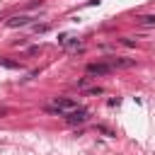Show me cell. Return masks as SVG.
Wrapping results in <instances>:
<instances>
[{"label":"cell","mask_w":155,"mask_h":155,"mask_svg":"<svg viewBox=\"0 0 155 155\" xmlns=\"http://www.w3.org/2000/svg\"><path fill=\"white\" fill-rule=\"evenodd\" d=\"M73 109H78V102H75V99H68V97H56V99H53V104H48V107H46V111L58 114V116H65V114H68V111H73Z\"/></svg>","instance_id":"6da1fadb"},{"label":"cell","mask_w":155,"mask_h":155,"mask_svg":"<svg viewBox=\"0 0 155 155\" xmlns=\"http://www.w3.org/2000/svg\"><path fill=\"white\" fill-rule=\"evenodd\" d=\"M68 124H85L87 119H90V111L87 109H82V107H78V109H73V111H68L65 116H63Z\"/></svg>","instance_id":"7a4b0ae2"},{"label":"cell","mask_w":155,"mask_h":155,"mask_svg":"<svg viewBox=\"0 0 155 155\" xmlns=\"http://www.w3.org/2000/svg\"><path fill=\"white\" fill-rule=\"evenodd\" d=\"M31 22H34L31 15H15V17L7 19V27H10V29H17V27H27V24H31Z\"/></svg>","instance_id":"3957f363"},{"label":"cell","mask_w":155,"mask_h":155,"mask_svg":"<svg viewBox=\"0 0 155 155\" xmlns=\"http://www.w3.org/2000/svg\"><path fill=\"white\" fill-rule=\"evenodd\" d=\"M114 68L109 63H90L87 65V75H109Z\"/></svg>","instance_id":"277c9868"},{"label":"cell","mask_w":155,"mask_h":155,"mask_svg":"<svg viewBox=\"0 0 155 155\" xmlns=\"http://www.w3.org/2000/svg\"><path fill=\"white\" fill-rule=\"evenodd\" d=\"M109 65L111 68H133L136 61H131V58H109Z\"/></svg>","instance_id":"5b68a950"},{"label":"cell","mask_w":155,"mask_h":155,"mask_svg":"<svg viewBox=\"0 0 155 155\" xmlns=\"http://www.w3.org/2000/svg\"><path fill=\"white\" fill-rule=\"evenodd\" d=\"M0 65H2V68H10V70H19V68H22V63L7 61V58H2V56H0Z\"/></svg>","instance_id":"8992f818"},{"label":"cell","mask_w":155,"mask_h":155,"mask_svg":"<svg viewBox=\"0 0 155 155\" xmlns=\"http://www.w3.org/2000/svg\"><path fill=\"white\" fill-rule=\"evenodd\" d=\"M34 31L36 34H46L48 31V24H34Z\"/></svg>","instance_id":"52a82bcc"},{"label":"cell","mask_w":155,"mask_h":155,"mask_svg":"<svg viewBox=\"0 0 155 155\" xmlns=\"http://www.w3.org/2000/svg\"><path fill=\"white\" fill-rule=\"evenodd\" d=\"M97 131H99V133H104V136H109V138H111V136H116V133H114L111 128H107V126H97Z\"/></svg>","instance_id":"ba28073f"},{"label":"cell","mask_w":155,"mask_h":155,"mask_svg":"<svg viewBox=\"0 0 155 155\" xmlns=\"http://www.w3.org/2000/svg\"><path fill=\"white\" fill-rule=\"evenodd\" d=\"M140 22L143 24H155V15H145V17H140Z\"/></svg>","instance_id":"9c48e42d"},{"label":"cell","mask_w":155,"mask_h":155,"mask_svg":"<svg viewBox=\"0 0 155 155\" xmlns=\"http://www.w3.org/2000/svg\"><path fill=\"white\" fill-rule=\"evenodd\" d=\"M65 46H68V48H78V46H80V41H78V39H68V41H65Z\"/></svg>","instance_id":"30bf717a"},{"label":"cell","mask_w":155,"mask_h":155,"mask_svg":"<svg viewBox=\"0 0 155 155\" xmlns=\"http://www.w3.org/2000/svg\"><path fill=\"white\" fill-rule=\"evenodd\" d=\"M104 90L102 87H87V94H102Z\"/></svg>","instance_id":"8fae6325"},{"label":"cell","mask_w":155,"mask_h":155,"mask_svg":"<svg viewBox=\"0 0 155 155\" xmlns=\"http://www.w3.org/2000/svg\"><path fill=\"white\" fill-rule=\"evenodd\" d=\"M75 87H87V78H82V80H78V82H75Z\"/></svg>","instance_id":"7c38bea8"}]
</instances>
